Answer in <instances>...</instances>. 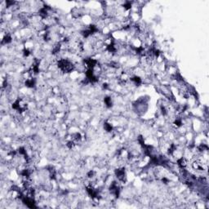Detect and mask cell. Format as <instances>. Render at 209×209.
<instances>
[{"label":"cell","instance_id":"277c9868","mask_svg":"<svg viewBox=\"0 0 209 209\" xmlns=\"http://www.w3.org/2000/svg\"><path fill=\"white\" fill-rule=\"evenodd\" d=\"M110 191L112 194H114V196H118V195L119 194V185L117 182H115V181H114L113 183H111L110 186Z\"/></svg>","mask_w":209,"mask_h":209},{"label":"cell","instance_id":"8992f818","mask_svg":"<svg viewBox=\"0 0 209 209\" xmlns=\"http://www.w3.org/2000/svg\"><path fill=\"white\" fill-rule=\"evenodd\" d=\"M131 81L132 82L134 83L135 85H137V86H140V84H141V83H142V80H141L140 77L136 75V76H133V77H131L130 78Z\"/></svg>","mask_w":209,"mask_h":209},{"label":"cell","instance_id":"6da1fadb","mask_svg":"<svg viewBox=\"0 0 209 209\" xmlns=\"http://www.w3.org/2000/svg\"><path fill=\"white\" fill-rule=\"evenodd\" d=\"M57 66L64 73H70L75 69V65L68 59H60L57 62Z\"/></svg>","mask_w":209,"mask_h":209},{"label":"cell","instance_id":"ba28073f","mask_svg":"<svg viewBox=\"0 0 209 209\" xmlns=\"http://www.w3.org/2000/svg\"><path fill=\"white\" fill-rule=\"evenodd\" d=\"M12 42V37L9 35H5V37L2 39V43H5V44H8L9 43Z\"/></svg>","mask_w":209,"mask_h":209},{"label":"cell","instance_id":"7a4b0ae2","mask_svg":"<svg viewBox=\"0 0 209 209\" xmlns=\"http://www.w3.org/2000/svg\"><path fill=\"white\" fill-rule=\"evenodd\" d=\"M27 107H28V105L25 101L24 100L18 98L17 100H16L14 103L12 104V109L15 110L17 112H24L27 110Z\"/></svg>","mask_w":209,"mask_h":209},{"label":"cell","instance_id":"52a82bcc","mask_svg":"<svg viewBox=\"0 0 209 209\" xmlns=\"http://www.w3.org/2000/svg\"><path fill=\"white\" fill-rule=\"evenodd\" d=\"M104 102L105 104V105L108 107V108H110L112 106L113 103H112V100H111V97H105V99H104Z\"/></svg>","mask_w":209,"mask_h":209},{"label":"cell","instance_id":"5b68a950","mask_svg":"<svg viewBox=\"0 0 209 209\" xmlns=\"http://www.w3.org/2000/svg\"><path fill=\"white\" fill-rule=\"evenodd\" d=\"M35 83H36V81L35 79L30 77L29 78H27L26 81H25V86L26 87H33L35 85Z\"/></svg>","mask_w":209,"mask_h":209},{"label":"cell","instance_id":"9c48e42d","mask_svg":"<svg viewBox=\"0 0 209 209\" xmlns=\"http://www.w3.org/2000/svg\"><path fill=\"white\" fill-rule=\"evenodd\" d=\"M104 128L105 129V131L106 132H112V130H113V127H112V125L110 124V123H104Z\"/></svg>","mask_w":209,"mask_h":209},{"label":"cell","instance_id":"3957f363","mask_svg":"<svg viewBox=\"0 0 209 209\" xmlns=\"http://www.w3.org/2000/svg\"><path fill=\"white\" fill-rule=\"evenodd\" d=\"M115 176L118 178L119 181H124L126 180L127 175H126V171L125 168L123 167H119L118 169L115 170Z\"/></svg>","mask_w":209,"mask_h":209}]
</instances>
